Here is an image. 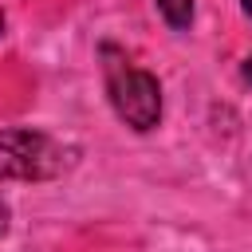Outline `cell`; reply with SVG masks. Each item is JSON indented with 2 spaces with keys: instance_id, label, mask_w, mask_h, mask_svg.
<instances>
[{
  "instance_id": "cell-1",
  "label": "cell",
  "mask_w": 252,
  "mask_h": 252,
  "mask_svg": "<svg viewBox=\"0 0 252 252\" xmlns=\"http://www.w3.org/2000/svg\"><path fill=\"white\" fill-rule=\"evenodd\" d=\"M106 55V94L114 114L134 126V130H154L161 118V87L150 71L134 67L130 59H122L114 47L102 51Z\"/></svg>"
},
{
  "instance_id": "cell-2",
  "label": "cell",
  "mask_w": 252,
  "mask_h": 252,
  "mask_svg": "<svg viewBox=\"0 0 252 252\" xmlns=\"http://www.w3.org/2000/svg\"><path fill=\"white\" fill-rule=\"evenodd\" d=\"M67 165V150L39 130H0V181H43Z\"/></svg>"
},
{
  "instance_id": "cell-3",
  "label": "cell",
  "mask_w": 252,
  "mask_h": 252,
  "mask_svg": "<svg viewBox=\"0 0 252 252\" xmlns=\"http://www.w3.org/2000/svg\"><path fill=\"white\" fill-rule=\"evenodd\" d=\"M158 12L165 16V24L169 28H189V20H193V0H158Z\"/></svg>"
},
{
  "instance_id": "cell-4",
  "label": "cell",
  "mask_w": 252,
  "mask_h": 252,
  "mask_svg": "<svg viewBox=\"0 0 252 252\" xmlns=\"http://www.w3.org/2000/svg\"><path fill=\"white\" fill-rule=\"evenodd\" d=\"M4 228H8V205L0 201V232H4Z\"/></svg>"
},
{
  "instance_id": "cell-5",
  "label": "cell",
  "mask_w": 252,
  "mask_h": 252,
  "mask_svg": "<svg viewBox=\"0 0 252 252\" xmlns=\"http://www.w3.org/2000/svg\"><path fill=\"white\" fill-rule=\"evenodd\" d=\"M244 79H248V83H252V55H248V59H244Z\"/></svg>"
},
{
  "instance_id": "cell-6",
  "label": "cell",
  "mask_w": 252,
  "mask_h": 252,
  "mask_svg": "<svg viewBox=\"0 0 252 252\" xmlns=\"http://www.w3.org/2000/svg\"><path fill=\"white\" fill-rule=\"evenodd\" d=\"M244 12H248V16H252V0H244Z\"/></svg>"
},
{
  "instance_id": "cell-7",
  "label": "cell",
  "mask_w": 252,
  "mask_h": 252,
  "mask_svg": "<svg viewBox=\"0 0 252 252\" xmlns=\"http://www.w3.org/2000/svg\"><path fill=\"white\" fill-rule=\"evenodd\" d=\"M0 35H4V16H0Z\"/></svg>"
}]
</instances>
